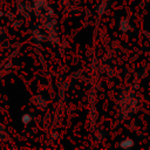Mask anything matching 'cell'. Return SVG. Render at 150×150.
Wrapping results in <instances>:
<instances>
[{
	"label": "cell",
	"mask_w": 150,
	"mask_h": 150,
	"mask_svg": "<svg viewBox=\"0 0 150 150\" xmlns=\"http://www.w3.org/2000/svg\"><path fill=\"white\" fill-rule=\"evenodd\" d=\"M1 128H2V125H1V123H0V135H1Z\"/></svg>",
	"instance_id": "obj_5"
},
{
	"label": "cell",
	"mask_w": 150,
	"mask_h": 150,
	"mask_svg": "<svg viewBox=\"0 0 150 150\" xmlns=\"http://www.w3.org/2000/svg\"><path fill=\"white\" fill-rule=\"evenodd\" d=\"M120 27H121V29H123V30H128V29L130 28L128 20H127V19H123V20L121 21V23H120Z\"/></svg>",
	"instance_id": "obj_3"
},
{
	"label": "cell",
	"mask_w": 150,
	"mask_h": 150,
	"mask_svg": "<svg viewBox=\"0 0 150 150\" xmlns=\"http://www.w3.org/2000/svg\"><path fill=\"white\" fill-rule=\"evenodd\" d=\"M20 121H21V123H22V124L27 125V124H29V123L32 122V116H30L29 114H23V115H21Z\"/></svg>",
	"instance_id": "obj_2"
},
{
	"label": "cell",
	"mask_w": 150,
	"mask_h": 150,
	"mask_svg": "<svg viewBox=\"0 0 150 150\" xmlns=\"http://www.w3.org/2000/svg\"><path fill=\"white\" fill-rule=\"evenodd\" d=\"M120 146H121L122 149H130V148L134 146V141H132L131 138L127 137V138H124V139H122V141L120 142Z\"/></svg>",
	"instance_id": "obj_1"
},
{
	"label": "cell",
	"mask_w": 150,
	"mask_h": 150,
	"mask_svg": "<svg viewBox=\"0 0 150 150\" xmlns=\"http://www.w3.org/2000/svg\"><path fill=\"white\" fill-rule=\"evenodd\" d=\"M43 1L45 0H33V2H34V5L36 6V7H40L42 4H43Z\"/></svg>",
	"instance_id": "obj_4"
},
{
	"label": "cell",
	"mask_w": 150,
	"mask_h": 150,
	"mask_svg": "<svg viewBox=\"0 0 150 150\" xmlns=\"http://www.w3.org/2000/svg\"><path fill=\"white\" fill-rule=\"evenodd\" d=\"M1 33H2V28L0 27V34H1Z\"/></svg>",
	"instance_id": "obj_6"
}]
</instances>
